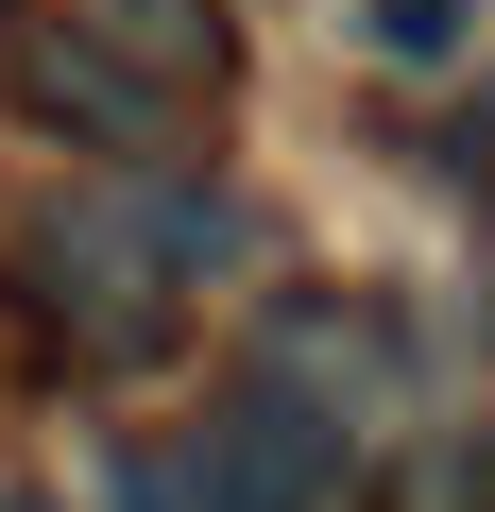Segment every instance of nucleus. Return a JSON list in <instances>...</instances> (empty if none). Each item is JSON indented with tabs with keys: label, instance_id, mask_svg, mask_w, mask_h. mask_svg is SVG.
<instances>
[{
	"label": "nucleus",
	"instance_id": "obj_3",
	"mask_svg": "<svg viewBox=\"0 0 495 512\" xmlns=\"http://www.w3.org/2000/svg\"><path fill=\"white\" fill-rule=\"evenodd\" d=\"M171 427H188V461L222 478V512H359V478H376V444H359L308 376H274V359L205 376Z\"/></svg>",
	"mask_w": 495,
	"mask_h": 512
},
{
	"label": "nucleus",
	"instance_id": "obj_8",
	"mask_svg": "<svg viewBox=\"0 0 495 512\" xmlns=\"http://www.w3.org/2000/svg\"><path fill=\"white\" fill-rule=\"evenodd\" d=\"M478 137H495V69H478Z\"/></svg>",
	"mask_w": 495,
	"mask_h": 512
},
{
	"label": "nucleus",
	"instance_id": "obj_4",
	"mask_svg": "<svg viewBox=\"0 0 495 512\" xmlns=\"http://www.w3.org/2000/svg\"><path fill=\"white\" fill-rule=\"evenodd\" d=\"M359 512H495V410H410L376 444Z\"/></svg>",
	"mask_w": 495,
	"mask_h": 512
},
{
	"label": "nucleus",
	"instance_id": "obj_1",
	"mask_svg": "<svg viewBox=\"0 0 495 512\" xmlns=\"http://www.w3.org/2000/svg\"><path fill=\"white\" fill-rule=\"evenodd\" d=\"M257 256L274 239L222 171H69L0 222V325L69 393H137L205 342V291H239Z\"/></svg>",
	"mask_w": 495,
	"mask_h": 512
},
{
	"label": "nucleus",
	"instance_id": "obj_7",
	"mask_svg": "<svg viewBox=\"0 0 495 512\" xmlns=\"http://www.w3.org/2000/svg\"><path fill=\"white\" fill-rule=\"evenodd\" d=\"M0 512H52V495H35V478H0Z\"/></svg>",
	"mask_w": 495,
	"mask_h": 512
},
{
	"label": "nucleus",
	"instance_id": "obj_6",
	"mask_svg": "<svg viewBox=\"0 0 495 512\" xmlns=\"http://www.w3.org/2000/svg\"><path fill=\"white\" fill-rule=\"evenodd\" d=\"M478 18H495V0H359V52L376 69H461Z\"/></svg>",
	"mask_w": 495,
	"mask_h": 512
},
{
	"label": "nucleus",
	"instance_id": "obj_5",
	"mask_svg": "<svg viewBox=\"0 0 495 512\" xmlns=\"http://www.w3.org/2000/svg\"><path fill=\"white\" fill-rule=\"evenodd\" d=\"M86 512H222V478L188 461V427H120L103 478H86Z\"/></svg>",
	"mask_w": 495,
	"mask_h": 512
},
{
	"label": "nucleus",
	"instance_id": "obj_2",
	"mask_svg": "<svg viewBox=\"0 0 495 512\" xmlns=\"http://www.w3.org/2000/svg\"><path fill=\"white\" fill-rule=\"evenodd\" d=\"M0 137H35L69 171H205V103H171L86 0H0Z\"/></svg>",
	"mask_w": 495,
	"mask_h": 512
}]
</instances>
